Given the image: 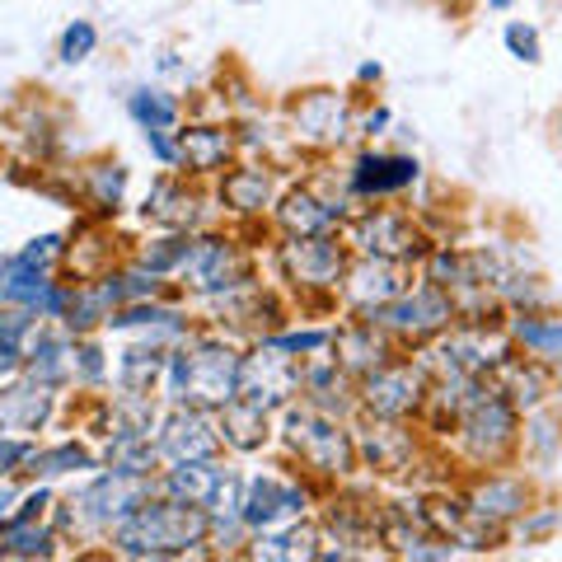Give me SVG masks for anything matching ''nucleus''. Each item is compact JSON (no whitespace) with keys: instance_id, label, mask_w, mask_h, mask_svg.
<instances>
[{"instance_id":"f257e3e1","label":"nucleus","mask_w":562,"mask_h":562,"mask_svg":"<svg viewBox=\"0 0 562 562\" xmlns=\"http://www.w3.org/2000/svg\"><path fill=\"white\" fill-rule=\"evenodd\" d=\"M109 543L117 558H183V553H198L202 543H211V516H206V506L155 492L146 506H136L117 525Z\"/></svg>"},{"instance_id":"f03ea898","label":"nucleus","mask_w":562,"mask_h":562,"mask_svg":"<svg viewBox=\"0 0 562 562\" xmlns=\"http://www.w3.org/2000/svg\"><path fill=\"white\" fill-rule=\"evenodd\" d=\"M244 380V357L221 342V338H183L179 347H169L160 394L169 403H198V408H225L231 398H239Z\"/></svg>"},{"instance_id":"7ed1b4c3","label":"nucleus","mask_w":562,"mask_h":562,"mask_svg":"<svg viewBox=\"0 0 562 562\" xmlns=\"http://www.w3.org/2000/svg\"><path fill=\"white\" fill-rule=\"evenodd\" d=\"M281 441H286V450L314 473V479L342 483L347 473L361 464L357 436H351L347 422L333 417V413H319L305 398L291 403V408H281Z\"/></svg>"},{"instance_id":"20e7f679","label":"nucleus","mask_w":562,"mask_h":562,"mask_svg":"<svg viewBox=\"0 0 562 562\" xmlns=\"http://www.w3.org/2000/svg\"><path fill=\"white\" fill-rule=\"evenodd\" d=\"M155 497V473H127V469H103L85 487H76L61 502V525L70 535H113L136 506Z\"/></svg>"},{"instance_id":"39448f33","label":"nucleus","mask_w":562,"mask_h":562,"mask_svg":"<svg viewBox=\"0 0 562 562\" xmlns=\"http://www.w3.org/2000/svg\"><path fill=\"white\" fill-rule=\"evenodd\" d=\"M454 441H460V454L483 469H497L506 454L520 446V408L506 394H497V384L483 380V390L473 394V403L454 422Z\"/></svg>"},{"instance_id":"423d86ee","label":"nucleus","mask_w":562,"mask_h":562,"mask_svg":"<svg viewBox=\"0 0 562 562\" xmlns=\"http://www.w3.org/2000/svg\"><path fill=\"white\" fill-rule=\"evenodd\" d=\"M371 319L390 333L394 347H427L441 338L460 314H454L450 291H441L436 281H417V286H403L390 305H380Z\"/></svg>"},{"instance_id":"0eeeda50","label":"nucleus","mask_w":562,"mask_h":562,"mask_svg":"<svg viewBox=\"0 0 562 562\" xmlns=\"http://www.w3.org/2000/svg\"><path fill=\"white\" fill-rule=\"evenodd\" d=\"M427 390H431V371L422 361H390L366 380H357V403H361V413L413 422L427 408Z\"/></svg>"},{"instance_id":"6e6552de","label":"nucleus","mask_w":562,"mask_h":562,"mask_svg":"<svg viewBox=\"0 0 562 562\" xmlns=\"http://www.w3.org/2000/svg\"><path fill=\"white\" fill-rule=\"evenodd\" d=\"M347 244L338 235H286L277 249V268L295 291H342L347 277Z\"/></svg>"},{"instance_id":"1a4fd4ad","label":"nucleus","mask_w":562,"mask_h":562,"mask_svg":"<svg viewBox=\"0 0 562 562\" xmlns=\"http://www.w3.org/2000/svg\"><path fill=\"white\" fill-rule=\"evenodd\" d=\"M179 277H183V286H192L198 295H211V301L254 286L249 258L239 254V244L231 235H192V254Z\"/></svg>"},{"instance_id":"9d476101","label":"nucleus","mask_w":562,"mask_h":562,"mask_svg":"<svg viewBox=\"0 0 562 562\" xmlns=\"http://www.w3.org/2000/svg\"><path fill=\"white\" fill-rule=\"evenodd\" d=\"M301 384H305V361L291 357V351H281V347L258 338V347L244 357L239 394L249 403H258V408H268V413L291 408V403L301 398Z\"/></svg>"},{"instance_id":"9b49d317","label":"nucleus","mask_w":562,"mask_h":562,"mask_svg":"<svg viewBox=\"0 0 562 562\" xmlns=\"http://www.w3.org/2000/svg\"><path fill=\"white\" fill-rule=\"evenodd\" d=\"M165 464H183V460H221L225 436H221V417L198 403H169L165 422L155 427Z\"/></svg>"},{"instance_id":"f8f14e48","label":"nucleus","mask_w":562,"mask_h":562,"mask_svg":"<svg viewBox=\"0 0 562 562\" xmlns=\"http://www.w3.org/2000/svg\"><path fill=\"white\" fill-rule=\"evenodd\" d=\"M347 244L366 258H384V262H408V258H427L431 244L422 239L417 221L403 211H366L347 225Z\"/></svg>"},{"instance_id":"ddd939ff","label":"nucleus","mask_w":562,"mask_h":562,"mask_svg":"<svg viewBox=\"0 0 562 562\" xmlns=\"http://www.w3.org/2000/svg\"><path fill=\"white\" fill-rule=\"evenodd\" d=\"M310 512V487L301 479H286V473H254L244 479V502H239V520L244 530H272V525H286L295 516Z\"/></svg>"},{"instance_id":"4468645a","label":"nucleus","mask_w":562,"mask_h":562,"mask_svg":"<svg viewBox=\"0 0 562 562\" xmlns=\"http://www.w3.org/2000/svg\"><path fill=\"white\" fill-rule=\"evenodd\" d=\"M351 436H357V454L375 473H408L417 460V436L408 431V422L366 413L357 427H351Z\"/></svg>"},{"instance_id":"2eb2a0df","label":"nucleus","mask_w":562,"mask_h":562,"mask_svg":"<svg viewBox=\"0 0 562 562\" xmlns=\"http://www.w3.org/2000/svg\"><path fill=\"white\" fill-rule=\"evenodd\" d=\"M333 361L342 366L351 380H366L371 371L394 361V338L375 319H347L342 328H333Z\"/></svg>"},{"instance_id":"dca6fc26","label":"nucleus","mask_w":562,"mask_h":562,"mask_svg":"<svg viewBox=\"0 0 562 562\" xmlns=\"http://www.w3.org/2000/svg\"><path fill=\"white\" fill-rule=\"evenodd\" d=\"M408 286L398 272V262H384V258H366L357 254L347 262V277H342V301L351 314H361V319H371L380 305H390L394 295Z\"/></svg>"},{"instance_id":"f3484780","label":"nucleus","mask_w":562,"mask_h":562,"mask_svg":"<svg viewBox=\"0 0 562 562\" xmlns=\"http://www.w3.org/2000/svg\"><path fill=\"white\" fill-rule=\"evenodd\" d=\"M291 132L295 140H305V146H338V140L351 132V109L347 99H338L333 90H310L291 103Z\"/></svg>"},{"instance_id":"a211bd4d","label":"nucleus","mask_w":562,"mask_h":562,"mask_svg":"<svg viewBox=\"0 0 562 562\" xmlns=\"http://www.w3.org/2000/svg\"><path fill=\"white\" fill-rule=\"evenodd\" d=\"M272 216L281 225V235H333L347 221V202L324 198V192H314V188H291L277 198Z\"/></svg>"},{"instance_id":"6ab92c4d","label":"nucleus","mask_w":562,"mask_h":562,"mask_svg":"<svg viewBox=\"0 0 562 562\" xmlns=\"http://www.w3.org/2000/svg\"><path fill=\"white\" fill-rule=\"evenodd\" d=\"M422 179V165L413 155H384V150H361L347 169L351 198H394V192L413 188Z\"/></svg>"},{"instance_id":"aec40b11","label":"nucleus","mask_w":562,"mask_h":562,"mask_svg":"<svg viewBox=\"0 0 562 562\" xmlns=\"http://www.w3.org/2000/svg\"><path fill=\"white\" fill-rule=\"evenodd\" d=\"M173 140H179V169L188 179H206V173H225L239 150V136L231 127H173Z\"/></svg>"},{"instance_id":"412c9836","label":"nucleus","mask_w":562,"mask_h":562,"mask_svg":"<svg viewBox=\"0 0 562 562\" xmlns=\"http://www.w3.org/2000/svg\"><path fill=\"white\" fill-rule=\"evenodd\" d=\"M70 357H76V333L66 328H33V338L24 342V375L47 384V390H61V384L76 380V366H70Z\"/></svg>"},{"instance_id":"4be33fe9","label":"nucleus","mask_w":562,"mask_h":562,"mask_svg":"<svg viewBox=\"0 0 562 562\" xmlns=\"http://www.w3.org/2000/svg\"><path fill=\"white\" fill-rule=\"evenodd\" d=\"M221 202L244 221H258L277 206V179L268 165H235L221 173Z\"/></svg>"},{"instance_id":"5701e85b","label":"nucleus","mask_w":562,"mask_h":562,"mask_svg":"<svg viewBox=\"0 0 562 562\" xmlns=\"http://www.w3.org/2000/svg\"><path fill=\"white\" fill-rule=\"evenodd\" d=\"M473 512L487 516L492 525H512L516 516L530 512V487H525V479H516V473H487V479H479L469 487V497H464Z\"/></svg>"},{"instance_id":"b1692460","label":"nucleus","mask_w":562,"mask_h":562,"mask_svg":"<svg viewBox=\"0 0 562 562\" xmlns=\"http://www.w3.org/2000/svg\"><path fill=\"white\" fill-rule=\"evenodd\" d=\"M52 403H57V390H47L38 380H14L0 390V431H24L33 436L52 417Z\"/></svg>"},{"instance_id":"393cba45","label":"nucleus","mask_w":562,"mask_h":562,"mask_svg":"<svg viewBox=\"0 0 562 562\" xmlns=\"http://www.w3.org/2000/svg\"><path fill=\"white\" fill-rule=\"evenodd\" d=\"M301 398L314 403L319 413H333V417H347L357 403V380H351L338 361H305V384H301Z\"/></svg>"},{"instance_id":"a878e982","label":"nucleus","mask_w":562,"mask_h":562,"mask_svg":"<svg viewBox=\"0 0 562 562\" xmlns=\"http://www.w3.org/2000/svg\"><path fill=\"white\" fill-rule=\"evenodd\" d=\"M140 216L155 221L160 231H198L202 198L183 179H160V183L146 192V206H140Z\"/></svg>"},{"instance_id":"bb28decb","label":"nucleus","mask_w":562,"mask_h":562,"mask_svg":"<svg viewBox=\"0 0 562 562\" xmlns=\"http://www.w3.org/2000/svg\"><path fill=\"white\" fill-rule=\"evenodd\" d=\"M487 380L497 384V394L512 398L520 413H535L539 403L549 398V371H543V361L520 357V351H512V357H506Z\"/></svg>"},{"instance_id":"cd10ccee","label":"nucleus","mask_w":562,"mask_h":562,"mask_svg":"<svg viewBox=\"0 0 562 562\" xmlns=\"http://www.w3.org/2000/svg\"><path fill=\"white\" fill-rule=\"evenodd\" d=\"M221 417V436H225V450H239V454H254L272 441V413L258 408L249 398H231L225 408H216Z\"/></svg>"},{"instance_id":"c85d7f7f","label":"nucleus","mask_w":562,"mask_h":562,"mask_svg":"<svg viewBox=\"0 0 562 562\" xmlns=\"http://www.w3.org/2000/svg\"><path fill=\"white\" fill-rule=\"evenodd\" d=\"M221 479H225L221 460H183V464H165L160 473H155V492L192 502V506H206L211 492L221 487Z\"/></svg>"},{"instance_id":"c756f323","label":"nucleus","mask_w":562,"mask_h":562,"mask_svg":"<svg viewBox=\"0 0 562 562\" xmlns=\"http://www.w3.org/2000/svg\"><path fill=\"white\" fill-rule=\"evenodd\" d=\"M506 333H512V342L525 351V357H535L543 366L562 361V319H558V314L516 310L512 319H506Z\"/></svg>"},{"instance_id":"7c9ffc66","label":"nucleus","mask_w":562,"mask_h":562,"mask_svg":"<svg viewBox=\"0 0 562 562\" xmlns=\"http://www.w3.org/2000/svg\"><path fill=\"white\" fill-rule=\"evenodd\" d=\"M165 361H169V342L155 338V333H146V342L127 347L117 357V384L127 394H150L160 390V375H165Z\"/></svg>"},{"instance_id":"2f4dec72","label":"nucleus","mask_w":562,"mask_h":562,"mask_svg":"<svg viewBox=\"0 0 562 562\" xmlns=\"http://www.w3.org/2000/svg\"><path fill=\"white\" fill-rule=\"evenodd\" d=\"M254 558H268V562H295V558H324V530L319 525H272V530H258L254 535Z\"/></svg>"},{"instance_id":"473e14b6","label":"nucleus","mask_w":562,"mask_h":562,"mask_svg":"<svg viewBox=\"0 0 562 562\" xmlns=\"http://www.w3.org/2000/svg\"><path fill=\"white\" fill-rule=\"evenodd\" d=\"M80 192L99 216H117L122 198H127V165L122 160H94L80 173Z\"/></svg>"},{"instance_id":"72a5a7b5","label":"nucleus","mask_w":562,"mask_h":562,"mask_svg":"<svg viewBox=\"0 0 562 562\" xmlns=\"http://www.w3.org/2000/svg\"><path fill=\"white\" fill-rule=\"evenodd\" d=\"M85 469H99V454L80 441H61V446H47V450H33L24 473L33 479H57V473H85Z\"/></svg>"},{"instance_id":"f704fd0d","label":"nucleus","mask_w":562,"mask_h":562,"mask_svg":"<svg viewBox=\"0 0 562 562\" xmlns=\"http://www.w3.org/2000/svg\"><path fill=\"white\" fill-rule=\"evenodd\" d=\"M61 535L43 530L38 520H5L0 530V558H52Z\"/></svg>"},{"instance_id":"c9c22d12","label":"nucleus","mask_w":562,"mask_h":562,"mask_svg":"<svg viewBox=\"0 0 562 562\" xmlns=\"http://www.w3.org/2000/svg\"><path fill=\"white\" fill-rule=\"evenodd\" d=\"M192 235L198 231H165L160 239H150L146 249H140V268H150L155 277H179L183 272V262L192 254Z\"/></svg>"},{"instance_id":"e433bc0d","label":"nucleus","mask_w":562,"mask_h":562,"mask_svg":"<svg viewBox=\"0 0 562 562\" xmlns=\"http://www.w3.org/2000/svg\"><path fill=\"white\" fill-rule=\"evenodd\" d=\"M127 113L140 132H173L179 127V99L165 90H136L127 99Z\"/></svg>"},{"instance_id":"4c0bfd02","label":"nucleus","mask_w":562,"mask_h":562,"mask_svg":"<svg viewBox=\"0 0 562 562\" xmlns=\"http://www.w3.org/2000/svg\"><path fill=\"white\" fill-rule=\"evenodd\" d=\"M94 47H99V29L90 20H70L61 29V38H57V57L66 66H80V61H90L94 57Z\"/></svg>"},{"instance_id":"58836bf2","label":"nucleus","mask_w":562,"mask_h":562,"mask_svg":"<svg viewBox=\"0 0 562 562\" xmlns=\"http://www.w3.org/2000/svg\"><path fill=\"white\" fill-rule=\"evenodd\" d=\"M66 258V235H38V239H29L20 254H14L10 262H20V268H43V272H57V262Z\"/></svg>"},{"instance_id":"ea45409f","label":"nucleus","mask_w":562,"mask_h":562,"mask_svg":"<svg viewBox=\"0 0 562 562\" xmlns=\"http://www.w3.org/2000/svg\"><path fill=\"white\" fill-rule=\"evenodd\" d=\"M262 342H272L291 357H319L324 347H333V328H305V333H262Z\"/></svg>"},{"instance_id":"a19ab883","label":"nucleus","mask_w":562,"mask_h":562,"mask_svg":"<svg viewBox=\"0 0 562 562\" xmlns=\"http://www.w3.org/2000/svg\"><path fill=\"white\" fill-rule=\"evenodd\" d=\"M506 52H512L516 61H525V66H535L539 57H543V43H539V29L535 24H520V20H512L506 24Z\"/></svg>"},{"instance_id":"79ce46f5","label":"nucleus","mask_w":562,"mask_h":562,"mask_svg":"<svg viewBox=\"0 0 562 562\" xmlns=\"http://www.w3.org/2000/svg\"><path fill=\"white\" fill-rule=\"evenodd\" d=\"M70 366H76V380L80 384H99L103 380V351H99V342H94V333H85V338H76V357H70Z\"/></svg>"},{"instance_id":"37998d69","label":"nucleus","mask_w":562,"mask_h":562,"mask_svg":"<svg viewBox=\"0 0 562 562\" xmlns=\"http://www.w3.org/2000/svg\"><path fill=\"white\" fill-rule=\"evenodd\" d=\"M146 146L165 169H179V140H173V132H146Z\"/></svg>"},{"instance_id":"c03bdc74","label":"nucleus","mask_w":562,"mask_h":562,"mask_svg":"<svg viewBox=\"0 0 562 562\" xmlns=\"http://www.w3.org/2000/svg\"><path fill=\"white\" fill-rule=\"evenodd\" d=\"M47 506H52V492H47V487H38V492H29L24 506H20V512H14L10 520H43Z\"/></svg>"},{"instance_id":"a18cd8bd","label":"nucleus","mask_w":562,"mask_h":562,"mask_svg":"<svg viewBox=\"0 0 562 562\" xmlns=\"http://www.w3.org/2000/svg\"><path fill=\"white\" fill-rule=\"evenodd\" d=\"M384 127H390V109H375V113L361 117V132H366V136H380Z\"/></svg>"},{"instance_id":"49530a36","label":"nucleus","mask_w":562,"mask_h":562,"mask_svg":"<svg viewBox=\"0 0 562 562\" xmlns=\"http://www.w3.org/2000/svg\"><path fill=\"white\" fill-rule=\"evenodd\" d=\"M380 76H384V70H380V61H366V66L357 70V80H361V85H375Z\"/></svg>"},{"instance_id":"de8ad7c7","label":"nucleus","mask_w":562,"mask_h":562,"mask_svg":"<svg viewBox=\"0 0 562 562\" xmlns=\"http://www.w3.org/2000/svg\"><path fill=\"white\" fill-rule=\"evenodd\" d=\"M516 0H487V10H512Z\"/></svg>"},{"instance_id":"09e8293b","label":"nucleus","mask_w":562,"mask_h":562,"mask_svg":"<svg viewBox=\"0 0 562 562\" xmlns=\"http://www.w3.org/2000/svg\"><path fill=\"white\" fill-rule=\"evenodd\" d=\"M0 281H5V262H0Z\"/></svg>"},{"instance_id":"8fccbe9b","label":"nucleus","mask_w":562,"mask_h":562,"mask_svg":"<svg viewBox=\"0 0 562 562\" xmlns=\"http://www.w3.org/2000/svg\"><path fill=\"white\" fill-rule=\"evenodd\" d=\"M558 140H562V117H558Z\"/></svg>"}]
</instances>
